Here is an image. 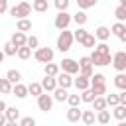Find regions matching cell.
<instances>
[{
    "instance_id": "46",
    "label": "cell",
    "mask_w": 126,
    "mask_h": 126,
    "mask_svg": "<svg viewBox=\"0 0 126 126\" xmlns=\"http://www.w3.org/2000/svg\"><path fill=\"white\" fill-rule=\"evenodd\" d=\"M77 63H79V67H87V65H93V63H91V57H89V55H83V57H81V59H79Z\"/></svg>"
},
{
    "instance_id": "44",
    "label": "cell",
    "mask_w": 126,
    "mask_h": 126,
    "mask_svg": "<svg viewBox=\"0 0 126 126\" xmlns=\"http://www.w3.org/2000/svg\"><path fill=\"white\" fill-rule=\"evenodd\" d=\"M18 126H35V118L33 116H24L18 120Z\"/></svg>"
},
{
    "instance_id": "27",
    "label": "cell",
    "mask_w": 126,
    "mask_h": 126,
    "mask_svg": "<svg viewBox=\"0 0 126 126\" xmlns=\"http://www.w3.org/2000/svg\"><path fill=\"white\" fill-rule=\"evenodd\" d=\"M41 93H43V89H41V85H39V83L32 81V83L28 85V94H32V96H39Z\"/></svg>"
},
{
    "instance_id": "10",
    "label": "cell",
    "mask_w": 126,
    "mask_h": 126,
    "mask_svg": "<svg viewBox=\"0 0 126 126\" xmlns=\"http://www.w3.org/2000/svg\"><path fill=\"white\" fill-rule=\"evenodd\" d=\"M110 33H114L120 41H126V24H124V22H116V24H112Z\"/></svg>"
},
{
    "instance_id": "2",
    "label": "cell",
    "mask_w": 126,
    "mask_h": 126,
    "mask_svg": "<svg viewBox=\"0 0 126 126\" xmlns=\"http://www.w3.org/2000/svg\"><path fill=\"white\" fill-rule=\"evenodd\" d=\"M73 32H69V30H61L59 32V35H57V43H55V47L61 51V53H67L69 49H71V45H73Z\"/></svg>"
},
{
    "instance_id": "15",
    "label": "cell",
    "mask_w": 126,
    "mask_h": 126,
    "mask_svg": "<svg viewBox=\"0 0 126 126\" xmlns=\"http://www.w3.org/2000/svg\"><path fill=\"white\" fill-rule=\"evenodd\" d=\"M73 87H75L77 91H85V89H89V87H91V81H89L87 77L79 75L77 79H73Z\"/></svg>"
},
{
    "instance_id": "50",
    "label": "cell",
    "mask_w": 126,
    "mask_h": 126,
    "mask_svg": "<svg viewBox=\"0 0 126 126\" xmlns=\"http://www.w3.org/2000/svg\"><path fill=\"white\" fill-rule=\"evenodd\" d=\"M6 106H8V104H6V102L0 98V112H4V108H6Z\"/></svg>"
},
{
    "instance_id": "23",
    "label": "cell",
    "mask_w": 126,
    "mask_h": 126,
    "mask_svg": "<svg viewBox=\"0 0 126 126\" xmlns=\"http://www.w3.org/2000/svg\"><path fill=\"white\" fill-rule=\"evenodd\" d=\"M94 120H96L98 124H108V122H110V110H106V108L98 110L96 116H94Z\"/></svg>"
},
{
    "instance_id": "8",
    "label": "cell",
    "mask_w": 126,
    "mask_h": 126,
    "mask_svg": "<svg viewBox=\"0 0 126 126\" xmlns=\"http://www.w3.org/2000/svg\"><path fill=\"white\" fill-rule=\"evenodd\" d=\"M59 69H61L63 73H69V75H77V73H79V63H77L75 59H71V57H65V59L59 63Z\"/></svg>"
},
{
    "instance_id": "18",
    "label": "cell",
    "mask_w": 126,
    "mask_h": 126,
    "mask_svg": "<svg viewBox=\"0 0 126 126\" xmlns=\"http://www.w3.org/2000/svg\"><path fill=\"white\" fill-rule=\"evenodd\" d=\"M87 20H89V16L85 14V10H77V12L71 16V22H75L77 26H85V24H87Z\"/></svg>"
},
{
    "instance_id": "19",
    "label": "cell",
    "mask_w": 126,
    "mask_h": 126,
    "mask_svg": "<svg viewBox=\"0 0 126 126\" xmlns=\"http://www.w3.org/2000/svg\"><path fill=\"white\" fill-rule=\"evenodd\" d=\"M16 30L18 32H30L32 30V20L30 18H20V20H16Z\"/></svg>"
},
{
    "instance_id": "26",
    "label": "cell",
    "mask_w": 126,
    "mask_h": 126,
    "mask_svg": "<svg viewBox=\"0 0 126 126\" xmlns=\"http://www.w3.org/2000/svg\"><path fill=\"white\" fill-rule=\"evenodd\" d=\"M43 71H45V75H49V77H55L61 69H59V65L57 63H53V61H49V63H45V67H43Z\"/></svg>"
},
{
    "instance_id": "17",
    "label": "cell",
    "mask_w": 126,
    "mask_h": 126,
    "mask_svg": "<svg viewBox=\"0 0 126 126\" xmlns=\"http://www.w3.org/2000/svg\"><path fill=\"white\" fill-rule=\"evenodd\" d=\"M4 116H6V120L18 122V120H20V108H16V106H6V108H4Z\"/></svg>"
},
{
    "instance_id": "28",
    "label": "cell",
    "mask_w": 126,
    "mask_h": 126,
    "mask_svg": "<svg viewBox=\"0 0 126 126\" xmlns=\"http://www.w3.org/2000/svg\"><path fill=\"white\" fill-rule=\"evenodd\" d=\"M114 85L118 91H126V73H118L114 77Z\"/></svg>"
},
{
    "instance_id": "53",
    "label": "cell",
    "mask_w": 126,
    "mask_h": 126,
    "mask_svg": "<svg viewBox=\"0 0 126 126\" xmlns=\"http://www.w3.org/2000/svg\"><path fill=\"white\" fill-rule=\"evenodd\" d=\"M116 126H126V122H124V120H118V124H116Z\"/></svg>"
},
{
    "instance_id": "3",
    "label": "cell",
    "mask_w": 126,
    "mask_h": 126,
    "mask_svg": "<svg viewBox=\"0 0 126 126\" xmlns=\"http://www.w3.org/2000/svg\"><path fill=\"white\" fill-rule=\"evenodd\" d=\"M8 12H10V16H14L16 20H20V18H28V16L32 14V4H30V2H20V4L8 8Z\"/></svg>"
},
{
    "instance_id": "6",
    "label": "cell",
    "mask_w": 126,
    "mask_h": 126,
    "mask_svg": "<svg viewBox=\"0 0 126 126\" xmlns=\"http://www.w3.org/2000/svg\"><path fill=\"white\" fill-rule=\"evenodd\" d=\"M35 98H37V106H39L41 112H49V110L53 108V102H55V100H53L51 93H45V91H43V93H41L39 96H35Z\"/></svg>"
},
{
    "instance_id": "39",
    "label": "cell",
    "mask_w": 126,
    "mask_h": 126,
    "mask_svg": "<svg viewBox=\"0 0 126 126\" xmlns=\"http://www.w3.org/2000/svg\"><path fill=\"white\" fill-rule=\"evenodd\" d=\"M89 89H91V91H93L96 96H102V94H106V83H104V85H91Z\"/></svg>"
},
{
    "instance_id": "35",
    "label": "cell",
    "mask_w": 126,
    "mask_h": 126,
    "mask_svg": "<svg viewBox=\"0 0 126 126\" xmlns=\"http://www.w3.org/2000/svg\"><path fill=\"white\" fill-rule=\"evenodd\" d=\"M114 18H116V22H124L126 20V6H116Z\"/></svg>"
},
{
    "instance_id": "30",
    "label": "cell",
    "mask_w": 126,
    "mask_h": 126,
    "mask_svg": "<svg viewBox=\"0 0 126 126\" xmlns=\"http://www.w3.org/2000/svg\"><path fill=\"white\" fill-rule=\"evenodd\" d=\"M91 104H93V110H94V112L106 108V100H104V96H94V100H93Z\"/></svg>"
},
{
    "instance_id": "14",
    "label": "cell",
    "mask_w": 126,
    "mask_h": 126,
    "mask_svg": "<svg viewBox=\"0 0 126 126\" xmlns=\"http://www.w3.org/2000/svg\"><path fill=\"white\" fill-rule=\"evenodd\" d=\"M26 37H28V35H26L24 32H18V30H16V32L12 33V37H10V43L16 45V47H22V45H26Z\"/></svg>"
},
{
    "instance_id": "51",
    "label": "cell",
    "mask_w": 126,
    "mask_h": 126,
    "mask_svg": "<svg viewBox=\"0 0 126 126\" xmlns=\"http://www.w3.org/2000/svg\"><path fill=\"white\" fill-rule=\"evenodd\" d=\"M4 126H18V122H14V120H6Z\"/></svg>"
},
{
    "instance_id": "41",
    "label": "cell",
    "mask_w": 126,
    "mask_h": 126,
    "mask_svg": "<svg viewBox=\"0 0 126 126\" xmlns=\"http://www.w3.org/2000/svg\"><path fill=\"white\" fill-rule=\"evenodd\" d=\"M93 73H94V67H93V65L79 67V75H83V77H87V79H91V77H93Z\"/></svg>"
},
{
    "instance_id": "29",
    "label": "cell",
    "mask_w": 126,
    "mask_h": 126,
    "mask_svg": "<svg viewBox=\"0 0 126 126\" xmlns=\"http://www.w3.org/2000/svg\"><path fill=\"white\" fill-rule=\"evenodd\" d=\"M79 96H81V102H89V104H91V102L94 100V96H96V94H94L91 89H85V91H81V94H79Z\"/></svg>"
},
{
    "instance_id": "52",
    "label": "cell",
    "mask_w": 126,
    "mask_h": 126,
    "mask_svg": "<svg viewBox=\"0 0 126 126\" xmlns=\"http://www.w3.org/2000/svg\"><path fill=\"white\" fill-rule=\"evenodd\" d=\"M4 57H6V55H4V51H2V49H0V63H2V61H4Z\"/></svg>"
},
{
    "instance_id": "24",
    "label": "cell",
    "mask_w": 126,
    "mask_h": 126,
    "mask_svg": "<svg viewBox=\"0 0 126 126\" xmlns=\"http://www.w3.org/2000/svg\"><path fill=\"white\" fill-rule=\"evenodd\" d=\"M47 8H49L47 0H32V10L33 12H47Z\"/></svg>"
},
{
    "instance_id": "21",
    "label": "cell",
    "mask_w": 126,
    "mask_h": 126,
    "mask_svg": "<svg viewBox=\"0 0 126 126\" xmlns=\"http://www.w3.org/2000/svg\"><path fill=\"white\" fill-rule=\"evenodd\" d=\"M112 116L116 120H124L126 118V104H116L112 106Z\"/></svg>"
},
{
    "instance_id": "45",
    "label": "cell",
    "mask_w": 126,
    "mask_h": 126,
    "mask_svg": "<svg viewBox=\"0 0 126 126\" xmlns=\"http://www.w3.org/2000/svg\"><path fill=\"white\" fill-rule=\"evenodd\" d=\"M69 2H71V0H55L53 4H55V8H57L59 12H63V10L69 8Z\"/></svg>"
},
{
    "instance_id": "20",
    "label": "cell",
    "mask_w": 126,
    "mask_h": 126,
    "mask_svg": "<svg viewBox=\"0 0 126 126\" xmlns=\"http://www.w3.org/2000/svg\"><path fill=\"white\" fill-rule=\"evenodd\" d=\"M67 120H69V122H79V120H81V108H79V106H69V110H67Z\"/></svg>"
},
{
    "instance_id": "32",
    "label": "cell",
    "mask_w": 126,
    "mask_h": 126,
    "mask_svg": "<svg viewBox=\"0 0 126 126\" xmlns=\"http://www.w3.org/2000/svg\"><path fill=\"white\" fill-rule=\"evenodd\" d=\"M75 2H77L79 10H89V8H94L98 0H75Z\"/></svg>"
},
{
    "instance_id": "36",
    "label": "cell",
    "mask_w": 126,
    "mask_h": 126,
    "mask_svg": "<svg viewBox=\"0 0 126 126\" xmlns=\"http://www.w3.org/2000/svg\"><path fill=\"white\" fill-rule=\"evenodd\" d=\"M26 45L33 51V49H37L39 47V39H37V35H28L26 37Z\"/></svg>"
},
{
    "instance_id": "38",
    "label": "cell",
    "mask_w": 126,
    "mask_h": 126,
    "mask_svg": "<svg viewBox=\"0 0 126 126\" xmlns=\"http://www.w3.org/2000/svg\"><path fill=\"white\" fill-rule=\"evenodd\" d=\"M81 45H83V47H94V45H96L94 35H93V33H87V35H85V39L81 41Z\"/></svg>"
},
{
    "instance_id": "13",
    "label": "cell",
    "mask_w": 126,
    "mask_h": 126,
    "mask_svg": "<svg viewBox=\"0 0 126 126\" xmlns=\"http://www.w3.org/2000/svg\"><path fill=\"white\" fill-rule=\"evenodd\" d=\"M12 94H14L16 98H26V96H28V85H24V83L12 85Z\"/></svg>"
},
{
    "instance_id": "33",
    "label": "cell",
    "mask_w": 126,
    "mask_h": 126,
    "mask_svg": "<svg viewBox=\"0 0 126 126\" xmlns=\"http://www.w3.org/2000/svg\"><path fill=\"white\" fill-rule=\"evenodd\" d=\"M87 33H89V32H87V30H85V28H83V26H79V28H77V30H75V32H73V39H75V41H79V43H81V41H83V39H85V35H87Z\"/></svg>"
},
{
    "instance_id": "5",
    "label": "cell",
    "mask_w": 126,
    "mask_h": 126,
    "mask_svg": "<svg viewBox=\"0 0 126 126\" xmlns=\"http://www.w3.org/2000/svg\"><path fill=\"white\" fill-rule=\"evenodd\" d=\"M53 26L61 32V30H69V26H71V14L67 12V10H63V12H59L57 16H55V20H53Z\"/></svg>"
},
{
    "instance_id": "7",
    "label": "cell",
    "mask_w": 126,
    "mask_h": 126,
    "mask_svg": "<svg viewBox=\"0 0 126 126\" xmlns=\"http://www.w3.org/2000/svg\"><path fill=\"white\" fill-rule=\"evenodd\" d=\"M110 65H112L118 73H124V71H126V51H116V53H112Z\"/></svg>"
},
{
    "instance_id": "40",
    "label": "cell",
    "mask_w": 126,
    "mask_h": 126,
    "mask_svg": "<svg viewBox=\"0 0 126 126\" xmlns=\"http://www.w3.org/2000/svg\"><path fill=\"white\" fill-rule=\"evenodd\" d=\"M2 51H4V55L14 57V55H16V51H18V47H16V45H12V43L8 41V43H4V49H2Z\"/></svg>"
},
{
    "instance_id": "42",
    "label": "cell",
    "mask_w": 126,
    "mask_h": 126,
    "mask_svg": "<svg viewBox=\"0 0 126 126\" xmlns=\"http://www.w3.org/2000/svg\"><path fill=\"white\" fill-rule=\"evenodd\" d=\"M65 102H69V106H79V104H81V96H79V93H77V94H71V93H69Z\"/></svg>"
},
{
    "instance_id": "11",
    "label": "cell",
    "mask_w": 126,
    "mask_h": 126,
    "mask_svg": "<svg viewBox=\"0 0 126 126\" xmlns=\"http://www.w3.org/2000/svg\"><path fill=\"white\" fill-rule=\"evenodd\" d=\"M94 39L96 41H108V37H110V28H106V26H98L96 30H94Z\"/></svg>"
},
{
    "instance_id": "37",
    "label": "cell",
    "mask_w": 126,
    "mask_h": 126,
    "mask_svg": "<svg viewBox=\"0 0 126 126\" xmlns=\"http://www.w3.org/2000/svg\"><path fill=\"white\" fill-rule=\"evenodd\" d=\"M89 81H91V85H104L106 83V77L102 73H93V77Z\"/></svg>"
},
{
    "instance_id": "47",
    "label": "cell",
    "mask_w": 126,
    "mask_h": 126,
    "mask_svg": "<svg viewBox=\"0 0 126 126\" xmlns=\"http://www.w3.org/2000/svg\"><path fill=\"white\" fill-rule=\"evenodd\" d=\"M116 94H118V104H126V91H120Z\"/></svg>"
},
{
    "instance_id": "43",
    "label": "cell",
    "mask_w": 126,
    "mask_h": 126,
    "mask_svg": "<svg viewBox=\"0 0 126 126\" xmlns=\"http://www.w3.org/2000/svg\"><path fill=\"white\" fill-rule=\"evenodd\" d=\"M104 100H106V106H116L118 104V94L116 93H110V94L104 96Z\"/></svg>"
},
{
    "instance_id": "9",
    "label": "cell",
    "mask_w": 126,
    "mask_h": 126,
    "mask_svg": "<svg viewBox=\"0 0 126 126\" xmlns=\"http://www.w3.org/2000/svg\"><path fill=\"white\" fill-rule=\"evenodd\" d=\"M55 83H57V87H61V89H71V87H73V75L59 71V73L55 75Z\"/></svg>"
},
{
    "instance_id": "25",
    "label": "cell",
    "mask_w": 126,
    "mask_h": 126,
    "mask_svg": "<svg viewBox=\"0 0 126 126\" xmlns=\"http://www.w3.org/2000/svg\"><path fill=\"white\" fill-rule=\"evenodd\" d=\"M6 79H8L12 85H16V83H22V73H20L18 69H10V71L6 73Z\"/></svg>"
},
{
    "instance_id": "4",
    "label": "cell",
    "mask_w": 126,
    "mask_h": 126,
    "mask_svg": "<svg viewBox=\"0 0 126 126\" xmlns=\"http://www.w3.org/2000/svg\"><path fill=\"white\" fill-rule=\"evenodd\" d=\"M53 57H55V51L51 49V47H37V49H33V59L35 61H39V63H49V61H53Z\"/></svg>"
},
{
    "instance_id": "31",
    "label": "cell",
    "mask_w": 126,
    "mask_h": 126,
    "mask_svg": "<svg viewBox=\"0 0 126 126\" xmlns=\"http://www.w3.org/2000/svg\"><path fill=\"white\" fill-rule=\"evenodd\" d=\"M16 55H18L20 59H24V61H26V59H30V57H32V49H30L28 45H22V47H18Z\"/></svg>"
},
{
    "instance_id": "49",
    "label": "cell",
    "mask_w": 126,
    "mask_h": 126,
    "mask_svg": "<svg viewBox=\"0 0 126 126\" xmlns=\"http://www.w3.org/2000/svg\"><path fill=\"white\" fill-rule=\"evenodd\" d=\"M6 124V116H4V112H0V126H4Z\"/></svg>"
},
{
    "instance_id": "1",
    "label": "cell",
    "mask_w": 126,
    "mask_h": 126,
    "mask_svg": "<svg viewBox=\"0 0 126 126\" xmlns=\"http://www.w3.org/2000/svg\"><path fill=\"white\" fill-rule=\"evenodd\" d=\"M93 49H94V51L89 55L93 67H106V65H110V61H112V53H110V47H108L106 41L96 43Z\"/></svg>"
},
{
    "instance_id": "34",
    "label": "cell",
    "mask_w": 126,
    "mask_h": 126,
    "mask_svg": "<svg viewBox=\"0 0 126 126\" xmlns=\"http://www.w3.org/2000/svg\"><path fill=\"white\" fill-rule=\"evenodd\" d=\"M0 93L2 94H10L12 93V83L4 77V79H0Z\"/></svg>"
},
{
    "instance_id": "12",
    "label": "cell",
    "mask_w": 126,
    "mask_h": 126,
    "mask_svg": "<svg viewBox=\"0 0 126 126\" xmlns=\"http://www.w3.org/2000/svg\"><path fill=\"white\" fill-rule=\"evenodd\" d=\"M39 85H41V89H43L45 93H53V89L57 87V83H55V77H49V75H45V77L39 81Z\"/></svg>"
},
{
    "instance_id": "22",
    "label": "cell",
    "mask_w": 126,
    "mask_h": 126,
    "mask_svg": "<svg viewBox=\"0 0 126 126\" xmlns=\"http://www.w3.org/2000/svg\"><path fill=\"white\" fill-rule=\"evenodd\" d=\"M81 122H85L87 126L94 124V110H81Z\"/></svg>"
},
{
    "instance_id": "16",
    "label": "cell",
    "mask_w": 126,
    "mask_h": 126,
    "mask_svg": "<svg viewBox=\"0 0 126 126\" xmlns=\"http://www.w3.org/2000/svg\"><path fill=\"white\" fill-rule=\"evenodd\" d=\"M67 94H69V89H61V87H55L53 89V100H57V102H65L67 100Z\"/></svg>"
},
{
    "instance_id": "48",
    "label": "cell",
    "mask_w": 126,
    "mask_h": 126,
    "mask_svg": "<svg viewBox=\"0 0 126 126\" xmlns=\"http://www.w3.org/2000/svg\"><path fill=\"white\" fill-rule=\"evenodd\" d=\"M8 12V0H0V16Z\"/></svg>"
}]
</instances>
